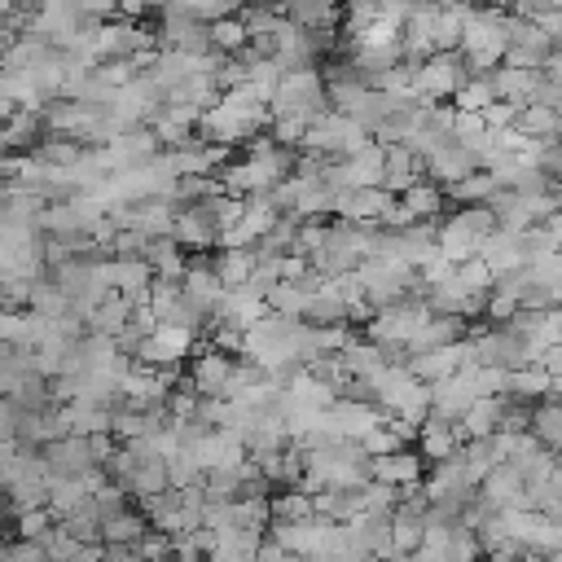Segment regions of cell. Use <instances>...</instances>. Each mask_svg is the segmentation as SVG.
Returning a JSON list of instances; mask_svg holds the SVG:
<instances>
[{"label":"cell","mask_w":562,"mask_h":562,"mask_svg":"<svg viewBox=\"0 0 562 562\" xmlns=\"http://www.w3.org/2000/svg\"><path fill=\"white\" fill-rule=\"evenodd\" d=\"M540 83H544V70H536V66H509V61H501V66L492 70L496 97L518 101V105L536 101V97H540Z\"/></svg>","instance_id":"cell-7"},{"label":"cell","mask_w":562,"mask_h":562,"mask_svg":"<svg viewBox=\"0 0 562 562\" xmlns=\"http://www.w3.org/2000/svg\"><path fill=\"white\" fill-rule=\"evenodd\" d=\"M149 233L145 228H136V224H119V233H114V241H110V255L114 259H145L149 255Z\"/></svg>","instance_id":"cell-26"},{"label":"cell","mask_w":562,"mask_h":562,"mask_svg":"<svg viewBox=\"0 0 562 562\" xmlns=\"http://www.w3.org/2000/svg\"><path fill=\"white\" fill-rule=\"evenodd\" d=\"M422 176H426V154H417L408 140L386 145V189H391V193H404V189L417 184Z\"/></svg>","instance_id":"cell-9"},{"label":"cell","mask_w":562,"mask_h":562,"mask_svg":"<svg viewBox=\"0 0 562 562\" xmlns=\"http://www.w3.org/2000/svg\"><path fill=\"white\" fill-rule=\"evenodd\" d=\"M465 4H501V0H465Z\"/></svg>","instance_id":"cell-42"},{"label":"cell","mask_w":562,"mask_h":562,"mask_svg":"<svg viewBox=\"0 0 562 562\" xmlns=\"http://www.w3.org/2000/svg\"><path fill=\"white\" fill-rule=\"evenodd\" d=\"M527 136H540V140H558V132H562V110L558 105H549V101H527L522 110H518V119H514Z\"/></svg>","instance_id":"cell-16"},{"label":"cell","mask_w":562,"mask_h":562,"mask_svg":"<svg viewBox=\"0 0 562 562\" xmlns=\"http://www.w3.org/2000/svg\"><path fill=\"white\" fill-rule=\"evenodd\" d=\"M211 40H215L220 53H241L250 44V26L241 22V13H224V18L211 22Z\"/></svg>","instance_id":"cell-24"},{"label":"cell","mask_w":562,"mask_h":562,"mask_svg":"<svg viewBox=\"0 0 562 562\" xmlns=\"http://www.w3.org/2000/svg\"><path fill=\"white\" fill-rule=\"evenodd\" d=\"M97 75H101V83H110V88H127V83L140 75V66H136V57H101V61H97Z\"/></svg>","instance_id":"cell-28"},{"label":"cell","mask_w":562,"mask_h":562,"mask_svg":"<svg viewBox=\"0 0 562 562\" xmlns=\"http://www.w3.org/2000/svg\"><path fill=\"white\" fill-rule=\"evenodd\" d=\"M470 373H474L479 395H509V369H501V364H474Z\"/></svg>","instance_id":"cell-32"},{"label":"cell","mask_w":562,"mask_h":562,"mask_svg":"<svg viewBox=\"0 0 562 562\" xmlns=\"http://www.w3.org/2000/svg\"><path fill=\"white\" fill-rule=\"evenodd\" d=\"M70 4H75V9L83 13V18H97V22H101V18H114V13H119V4H114V0H70Z\"/></svg>","instance_id":"cell-38"},{"label":"cell","mask_w":562,"mask_h":562,"mask_svg":"<svg viewBox=\"0 0 562 562\" xmlns=\"http://www.w3.org/2000/svg\"><path fill=\"white\" fill-rule=\"evenodd\" d=\"M44 457H48V465H53V474H88L92 465H101L97 457H92V443H88V435H57V439H48L44 443Z\"/></svg>","instance_id":"cell-4"},{"label":"cell","mask_w":562,"mask_h":562,"mask_svg":"<svg viewBox=\"0 0 562 562\" xmlns=\"http://www.w3.org/2000/svg\"><path fill=\"white\" fill-rule=\"evenodd\" d=\"M342 162H347V184H386V145L373 140Z\"/></svg>","instance_id":"cell-15"},{"label":"cell","mask_w":562,"mask_h":562,"mask_svg":"<svg viewBox=\"0 0 562 562\" xmlns=\"http://www.w3.org/2000/svg\"><path fill=\"white\" fill-rule=\"evenodd\" d=\"M312 299H316V290H307L303 281H277L268 290V307L281 312V316H307Z\"/></svg>","instance_id":"cell-21"},{"label":"cell","mask_w":562,"mask_h":562,"mask_svg":"<svg viewBox=\"0 0 562 562\" xmlns=\"http://www.w3.org/2000/svg\"><path fill=\"white\" fill-rule=\"evenodd\" d=\"M0 562H48V544L31 536H13L9 544H0Z\"/></svg>","instance_id":"cell-29"},{"label":"cell","mask_w":562,"mask_h":562,"mask_svg":"<svg viewBox=\"0 0 562 562\" xmlns=\"http://www.w3.org/2000/svg\"><path fill=\"white\" fill-rule=\"evenodd\" d=\"M483 132H487V119H483V110H457L452 136H457L461 145H474V140H479Z\"/></svg>","instance_id":"cell-33"},{"label":"cell","mask_w":562,"mask_h":562,"mask_svg":"<svg viewBox=\"0 0 562 562\" xmlns=\"http://www.w3.org/2000/svg\"><path fill=\"white\" fill-rule=\"evenodd\" d=\"M470 171H479V154H474L470 145H461L457 136L443 140L435 154H426V176L439 180V184H452V180H461V176H470Z\"/></svg>","instance_id":"cell-6"},{"label":"cell","mask_w":562,"mask_h":562,"mask_svg":"<svg viewBox=\"0 0 562 562\" xmlns=\"http://www.w3.org/2000/svg\"><path fill=\"white\" fill-rule=\"evenodd\" d=\"M307 127H312V123H307L303 114H272V127H268V132H272L281 145H294V149H299L303 136H307Z\"/></svg>","instance_id":"cell-31"},{"label":"cell","mask_w":562,"mask_h":562,"mask_svg":"<svg viewBox=\"0 0 562 562\" xmlns=\"http://www.w3.org/2000/svg\"><path fill=\"white\" fill-rule=\"evenodd\" d=\"M391 540H395V553L400 558H413L417 544L426 540V514H408V509L395 505V514H391Z\"/></svg>","instance_id":"cell-20"},{"label":"cell","mask_w":562,"mask_h":562,"mask_svg":"<svg viewBox=\"0 0 562 562\" xmlns=\"http://www.w3.org/2000/svg\"><path fill=\"white\" fill-rule=\"evenodd\" d=\"M426 470H430V461L422 457L417 443H404V448H395V452H386V457H373V479H386V483H395V487L422 483Z\"/></svg>","instance_id":"cell-5"},{"label":"cell","mask_w":562,"mask_h":562,"mask_svg":"<svg viewBox=\"0 0 562 562\" xmlns=\"http://www.w3.org/2000/svg\"><path fill=\"white\" fill-rule=\"evenodd\" d=\"M413 220H417V215H413V211H408V206H404V202H400V198H395V202H391V211H386V215H382V224H386V228H391V233H400V228H408V224H413Z\"/></svg>","instance_id":"cell-39"},{"label":"cell","mask_w":562,"mask_h":562,"mask_svg":"<svg viewBox=\"0 0 562 562\" xmlns=\"http://www.w3.org/2000/svg\"><path fill=\"white\" fill-rule=\"evenodd\" d=\"M518 307H522V299H518L514 290H501V285H492L483 316H487L492 325H505V321H514V312H518Z\"/></svg>","instance_id":"cell-30"},{"label":"cell","mask_w":562,"mask_h":562,"mask_svg":"<svg viewBox=\"0 0 562 562\" xmlns=\"http://www.w3.org/2000/svg\"><path fill=\"white\" fill-rule=\"evenodd\" d=\"M457 281H461L465 290H474V294H487V290L496 285V268H492L483 255H470V259L457 263Z\"/></svg>","instance_id":"cell-27"},{"label":"cell","mask_w":562,"mask_h":562,"mask_svg":"<svg viewBox=\"0 0 562 562\" xmlns=\"http://www.w3.org/2000/svg\"><path fill=\"white\" fill-rule=\"evenodd\" d=\"M400 202L417 215V220H443L448 215V189L439 184V180H430V176H422L417 184H408L404 193H400Z\"/></svg>","instance_id":"cell-12"},{"label":"cell","mask_w":562,"mask_h":562,"mask_svg":"<svg viewBox=\"0 0 562 562\" xmlns=\"http://www.w3.org/2000/svg\"><path fill=\"white\" fill-rule=\"evenodd\" d=\"M549 382L553 373L544 364H522V369H509V395L514 400H527V404H540L549 395Z\"/></svg>","instance_id":"cell-19"},{"label":"cell","mask_w":562,"mask_h":562,"mask_svg":"<svg viewBox=\"0 0 562 562\" xmlns=\"http://www.w3.org/2000/svg\"><path fill=\"white\" fill-rule=\"evenodd\" d=\"M378 18V0H342V31H360Z\"/></svg>","instance_id":"cell-35"},{"label":"cell","mask_w":562,"mask_h":562,"mask_svg":"<svg viewBox=\"0 0 562 562\" xmlns=\"http://www.w3.org/2000/svg\"><path fill=\"white\" fill-rule=\"evenodd\" d=\"M53 527H57V514H53L48 505H31V509H22V514H9V536L44 540Z\"/></svg>","instance_id":"cell-23"},{"label":"cell","mask_w":562,"mask_h":562,"mask_svg":"<svg viewBox=\"0 0 562 562\" xmlns=\"http://www.w3.org/2000/svg\"><path fill=\"white\" fill-rule=\"evenodd\" d=\"M544 75H549V79H558V83H562V44H558V48H553V57H549V61H544Z\"/></svg>","instance_id":"cell-40"},{"label":"cell","mask_w":562,"mask_h":562,"mask_svg":"<svg viewBox=\"0 0 562 562\" xmlns=\"http://www.w3.org/2000/svg\"><path fill=\"white\" fill-rule=\"evenodd\" d=\"M479 400V386H474V373L470 369H457L452 378H439L435 382V408L430 413H439V417H465V408Z\"/></svg>","instance_id":"cell-8"},{"label":"cell","mask_w":562,"mask_h":562,"mask_svg":"<svg viewBox=\"0 0 562 562\" xmlns=\"http://www.w3.org/2000/svg\"><path fill=\"white\" fill-rule=\"evenodd\" d=\"M479 492H483L496 509H505V505H527V479H522V470H518L514 461H501V465L479 483Z\"/></svg>","instance_id":"cell-10"},{"label":"cell","mask_w":562,"mask_h":562,"mask_svg":"<svg viewBox=\"0 0 562 562\" xmlns=\"http://www.w3.org/2000/svg\"><path fill=\"white\" fill-rule=\"evenodd\" d=\"M465 439H470V430L461 426V417L452 422V417H439V413H430V417L422 422V439H417V448H422V457L435 465V461H448V457H457Z\"/></svg>","instance_id":"cell-3"},{"label":"cell","mask_w":562,"mask_h":562,"mask_svg":"<svg viewBox=\"0 0 562 562\" xmlns=\"http://www.w3.org/2000/svg\"><path fill=\"white\" fill-rule=\"evenodd\" d=\"M553 198H558V206H562V180H553Z\"/></svg>","instance_id":"cell-41"},{"label":"cell","mask_w":562,"mask_h":562,"mask_svg":"<svg viewBox=\"0 0 562 562\" xmlns=\"http://www.w3.org/2000/svg\"><path fill=\"white\" fill-rule=\"evenodd\" d=\"M145 259H149V268L162 272V277H184V268H189V250H184L176 237H154Z\"/></svg>","instance_id":"cell-22"},{"label":"cell","mask_w":562,"mask_h":562,"mask_svg":"<svg viewBox=\"0 0 562 562\" xmlns=\"http://www.w3.org/2000/svg\"><path fill=\"white\" fill-rule=\"evenodd\" d=\"M443 189H448V202L452 206H470V202H492L496 189H501V180H496L492 167H479V171H470V176H461V180H452Z\"/></svg>","instance_id":"cell-14"},{"label":"cell","mask_w":562,"mask_h":562,"mask_svg":"<svg viewBox=\"0 0 562 562\" xmlns=\"http://www.w3.org/2000/svg\"><path fill=\"white\" fill-rule=\"evenodd\" d=\"M408 373L422 378V382H439V378H452L461 369V351L457 342H443V347H426V351H408Z\"/></svg>","instance_id":"cell-11"},{"label":"cell","mask_w":562,"mask_h":562,"mask_svg":"<svg viewBox=\"0 0 562 562\" xmlns=\"http://www.w3.org/2000/svg\"><path fill=\"white\" fill-rule=\"evenodd\" d=\"M492 101H496L492 75H470V79L457 88V97H452V105H457V110H487Z\"/></svg>","instance_id":"cell-25"},{"label":"cell","mask_w":562,"mask_h":562,"mask_svg":"<svg viewBox=\"0 0 562 562\" xmlns=\"http://www.w3.org/2000/svg\"><path fill=\"white\" fill-rule=\"evenodd\" d=\"M334 193L338 189H329L325 180H307L303 189H299V198H294V215L299 220H329L334 215Z\"/></svg>","instance_id":"cell-18"},{"label":"cell","mask_w":562,"mask_h":562,"mask_svg":"<svg viewBox=\"0 0 562 562\" xmlns=\"http://www.w3.org/2000/svg\"><path fill=\"white\" fill-rule=\"evenodd\" d=\"M505 404H509V395H479V400L465 408L461 426H465L470 435H496V430H501V417H505Z\"/></svg>","instance_id":"cell-17"},{"label":"cell","mask_w":562,"mask_h":562,"mask_svg":"<svg viewBox=\"0 0 562 562\" xmlns=\"http://www.w3.org/2000/svg\"><path fill=\"white\" fill-rule=\"evenodd\" d=\"M360 443H364V452H369V457H386V452L404 448V439H400V435H395L386 422H378V426H373V430H369Z\"/></svg>","instance_id":"cell-34"},{"label":"cell","mask_w":562,"mask_h":562,"mask_svg":"<svg viewBox=\"0 0 562 562\" xmlns=\"http://www.w3.org/2000/svg\"><path fill=\"white\" fill-rule=\"evenodd\" d=\"M470 79V66H465V53L461 48H439L435 57H426L417 66V88L435 101H452L457 88Z\"/></svg>","instance_id":"cell-1"},{"label":"cell","mask_w":562,"mask_h":562,"mask_svg":"<svg viewBox=\"0 0 562 562\" xmlns=\"http://www.w3.org/2000/svg\"><path fill=\"white\" fill-rule=\"evenodd\" d=\"M215 272H220V281L228 285V290H237V285H246L250 277H255V268H259V255H255V246H215Z\"/></svg>","instance_id":"cell-13"},{"label":"cell","mask_w":562,"mask_h":562,"mask_svg":"<svg viewBox=\"0 0 562 562\" xmlns=\"http://www.w3.org/2000/svg\"><path fill=\"white\" fill-rule=\"evenodd\" d=\"M184 250H211L220 246V220L211 215L206 202H189L176 211V233H171Z\"/></svg>","instance_id":"cell-2"},{"label":"cell","mask_w":562,"mask_h":562,"mask_svg":"<svg viewBox=\"0 0 562 562\" xmlns=\"http://www.w3.org/2000/svg\"><path fill=\"white\" fill-rule=\"evenodd\" d=\"M531 22H536L553 44H562V4H540Z\"/></svg>","instance_id":"cell-36"},{"label":"cell","mask_w":562,"mask_h":562,"mask_svg":"<svg viewBox=\"0 0 562 562\" xmlns=\"http://www.w3.org/2000/svg\"><path fill=\"white\" fill-rule=\"evenodd\" d=\"M518 110H522L518 101H505V97H496V101L483 110V119H487V127H509V123L518 119Z\"/></svg>","instance_id":"cell-37"}]
</instances>
